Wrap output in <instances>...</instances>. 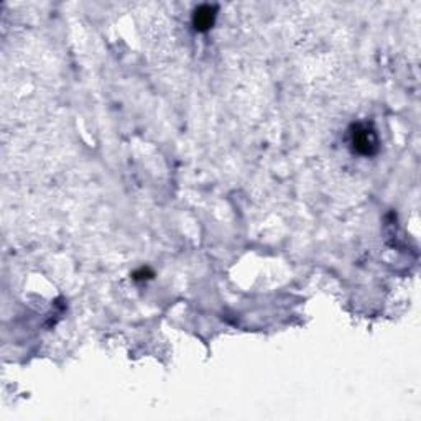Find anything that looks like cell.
Wrapping results in <instances>:
<instances>
[{
    "label": "cell",
    "mask_w": 421,
    "mask_h": 421,
    "mask_svg": "<svg viewBox=\"0 0 421 421\" xmlns=\"http://www.w3.org/2000/svg\"><path fill=\"white\" fill-rule=\"evenodd\" d=\"M153 277V272L148 269H140L139 272L133 273V280L140 282V280H147V278H152Z\"/></svg>",
    "instance_id": "cell-3"
},
{
    "label": "cell",
    "mask_w": 421,
    "mask_h": 421,
    "mask_svg": "<svg viewBox=\"0 0 421 421\" xmlns=\"http://www.w3.org/2000/svg\"><path fill=\"white\" fill-rule=\"evenodd\" d=\"M216 19H218V7L211 5V3H201L193 12L194 30L199 33L209 32L214 27Z\"/></svg>",
    "instance_id": "cell-2"
},
{
    "label": "cell",
    "mask_w": 421,
    "mask_h": 421,
    "mask_svg": "<svg viewBox=\"0 0 421 421\" xmlns=\"http://www.w3.org/2000/svg\"><path fill=\"white\" fill-rule=\"evenodd\" d=\"M348 141L349 148L361 157H374L380 148L378 133L375 130L372 122H354L348 128Z\"/></svg>",
    "instance_id": "cell-1"
}]
</instances>
